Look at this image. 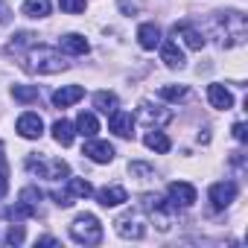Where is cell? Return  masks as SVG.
Segmentation results:
<instances>
[{"mask_svg":"<svg viewBox=\"0 0 248 248\" xmlns=\"http://www.w3.org/2000/svg\"><path fill=\"white\" fill-rule=\"evenodd\" d=\"M9 190V181H6V164H3V155H0V199L6 196Z\"/></svg>","mask_w":248,"mask_h":248,"instance_id":"d6a6232c","label":"cell"},{"mask_svg":"<svg viewBox=\"0 0 248 248\" xmlns=\"http://www.w3.org/2000/svg\"><path fill=\"white\" fill-rule=\"evenodd\" d=\"M38 245H59V242L53 236H44V239H38Z\"/></svg>","mask_w":248,"mask_h":248,"instance_id":"8d00e7d4","label":"cell"},{"mask_svg":"<svg viewBox=\"0 0 248 248\" xmlns=\"http://www.w3.org/2000/svg\"><path fill=\"white\" fill-rule=\"evenodd\" d=\"M114 225H117V233H120L123 239H140V236L146 233L143 219H140L138 213H123Z\"/></svg>","mask_w":248,"mask_h":248,"instance_id":"52a82bcc","label":"cell"},{"mask_svg":"<svg viewBox=\"0 0 248 248\" xmlns=\"http://www.w3.org/2000/svg\"><path fill=\"white\" fill-rule=\"evenodd\" d=\"M82 96H85V88H82V85H67V88H62V91L53 93V105H56V108H67V105L79 102Z\"/></svg>","mask_w":248,"mask_h":248,"instance_id":"7c38bea8","label":"cell"},{"mask_svg":"<svg viewBox=\"0 0 248 248\" xmlns=\"http://www.w3.org/2000/svg\"><path fill=\"white\" fill-rule=\"evenodd\" d=\"M70 236H73V242H79V245H99V242H102V225H99V219H96L93 213H82V216L73 219Z\"/></svg>","mask_w":248,"mask_h":248,"instance_id":"3957f363","label":"cell"},{"mask_svg":"<svg viewBox=\"0 0 248 248\" xmlns=\"http://www.w3.org/2000/svg\"><path fill=\"white\" fill-rule=\"evenodd\" d=\"M93 108L102 114H111V111H117V96L111 91H99V93H93Z\"/></svg>","mask_w":248,"mask_h":248,"instance_id":"cb8c5ba5","label":"cell"},{"mask_svg":"<svg viewBox=\"0 0 248 248\" xmlns=\"http://www.w3.org/2000/svg\"><path fill=\"white\" fill-rule=\"evenodd\" d=\"M24 67L30 70V73H41V76H50V73H62V70H67V62H64V56L59 53V50H53V47H30L27 53H24Z\"/></svg>","mask_w":248,"mask_h":248,"instance_id":"6da1fadb","label":"cell"},{"mask_svg":"<svg viewBox=\"0 0 248 248\" xmlns=\"http://www.w3.org/2000/svg\"><path fill=\"white\" fill-rule=\"evenodd\" d=\"M233 199H236V184L233 181H219V184L210 187V204L216 210H225Z\"/></svg>","mask_w":248,"mask_h":248,"instance_id":"8fae6325","label":"cell"},{"mask_svg":"<svg viewBox=\"0 0 248 248\" xmlns=\"http://www.w3.org/2000/svg\"><path fill=\"white\" fill-rule=\"evenodd\" d=\"M120 6H123V12H126V15H132V12L138 9V6L132 3V0H120Z\"/></svg>","mask_w":248,"mask_h":248,"instance_id":"e575fe53","label":"cell"},{"mask_svg":"<svg viewBox=\"0 0 248 248\" xmlns=\"http://www.w3.org/2000/svg\"><path fill=\"white\" fill-rule=\"evenodd\" d=\"M53 138H56L59 146H70L73 138H76V129L70 126L67 120H56V123H53Z\"/></svg>","mask_w":248,"mask_h":248,"instance_id":"d6986e66","label":"cell"},{"mask_svg":"<svg viewBox=\"0 0 248 248\" xmlns=\"http://www.w3.org/2000/svg\"><path fill=\"white\" fill-rule=\"evenodd\" d=\"M12 96H15L18 102H35V99H38V88H35V85H15V88H12Z\"/></svg>","mask_w":248,"mask_h":248,"instance_id":"4316f807","label":"cell"},{"mask_svg":"<svg viewBox=\"0 0 248 248\" xmlns=\"http://www.w3.org/2000/svg\"><path fill=\"white\" fill-rule=\"evenodd\" d=\"M24 15L27 18H47L50 15V0H24Z\"/></svg>","mask_w":248,"mask_h":248,"instance_id":"603a6c76","label":"cell"},{"mask_svg":"<svg viewBox=\"0 0 248 248\" xmlns=\"http://www.w3.org/2000/svg\"><path fill=\"white\" fill-rule=\"evenodd\" d=\"M146 146H149L152 152H161V155H167V152L172 149V143H170V138H167L164 132H158V129L146 135Z\"/></svg>","mask_w":248,"mask_h":248,"instance_id":"7402d4cb","label":"cell"},{"mask_svg":"<svg viewBox=\"0 0 248 248\" xmlns=\"http://www.w3.org/2000/svg\"><path fill=\"white\" fill-rule=\"evenodd\" d=\"M172 32H175V35H181V38H184V44H187L190 50H202V47H204V35H202L199 30L187 27V24H178V27H172Z\"/></svg>","mask_w":248,"mask_h":248,"instance_id":"ac0fdd59","label":"cell"},{"mask_svg":"<svg viewBox=\"0 0 248 248\" xmlns=\"http://www.w3.org/2000/svg\"><path fill=\"white\" fill-rule=\"evenodd\" d=\"M161 96L170 99V102H181V99L187 96V88H184V85H164V88H161Z\"/></svg>","mask_w":248,"mask_h":248,"instance_id":"83f0119b","label":"cell"},{"mask_svg":"<svg viewBox=\"0 0 248 248\" xmlns=\"http://www.w3.org/2000/svg\"><path fill=\"white\" fill-rule=\"evenodd\" d=\"M21 202L38 210V204H41V190H38V187H24V190H21Z\"/></svg>","mask_w":248,"mask_h":248,"instance_id":"f1b7e54d","label":"cell"},{"mask_svg":"<svg viewBox=\"0 0 248 248\" xmlns=\"http://www.w3.org/2000/svg\"><path fill=\"white\" fill-rule=\"evenodd\" d=\"M59 6L67 12V15H79V12H85V0H59Z\"/></svg>","mask_w":248,"mask_h":248,"instance_id":"f546056e","label":"cell"},{"mask_svg":"<svg viewBox=\"0 0 248 248\" xmlns=\"http://www.w3.org/2000/svg\"><path fill=\"white\" fill-rule=\"evenodd\" d=\"M108 129H111L117 138H132V135H135V132H132V129H135V117H132L129 111H120V108H117V111L108 114Z\"/></svg>","mask_w":248,"mask_h":248,"instance_id":"ba28073f","label":"cell"},{"mask_svg":"<svg viewBox=\"0 0 248 248\" xmlns=\"http://www.w3.org/2000/svg\"><path fill=\"white\" fill-rule=\"evenodd\" d=\"M146 210H149V216H152V222L161 228V231H170V225H172V213L178 210L170 199H161V196H149L146 199Z\"/></svg>","mask_w":248,"mask_h":248,"instance_id":"277c9868","label":"cell"},{"mask_svg":"<svg viewBox=\"0 0 248 248\" xmlns=\"http://www.w3.org/2000/svg\"><path fill=\"white\" fill-rule=\"evenodd\" d=\"M96 132H99V120H96L91 111H82V114L76 117V135H82V138H96Z\"/></svg>","mask_w":248,"mask_h":248,"instance_id":"2e32d148","label":"cell"},{"mask_svg":"<svg viewBox=\"0 0 248 248\" xmlns=\"http://www.w3.org/2000/svg\"><path fill=\"white\" fill-rule=\"evenodd\" d=\"M3 216H6V219H12V222H24V219H30V216H38V210H35V207H30V204H24V202H18L15 207H6V210H3Z\"/></svg>","mask_w":248,"mask_h":248,"instance_id":"d4e9b609","label":"cell"},{"mask_svg":"<svg viewBox=\"0 0 248 248\" xmlns=\"http://www.w3.org/2000/svg\"><path fill=\"white\" fill-rule=\"evenodd\" d=\"M67 193L76 196V199H88L93 193V187L85 181V178H67Z\"/></svg>","mask_w":248,"mask_h":248,"instance_id":"484cf974","label":"cell"},{"mask_svg":"<svg viewBox=\"0 0 248 248\" xmlns=\"http://www.w3.org/2000/svg\"><path fill=\"white\" fill-rule=\"evenodd\" d=\"M138 44H140L143 50H155V47L161 44V30H158L155 24H143V27L138 30Z\"/></svg>","mask_w":248,"mask_h":248,"instance_id":"e0dca14e","label":"cell"},{"mask_svg":"<svg viewBox=\"0 0 248 248\" xmlns=\"http://www.w3.org/2000/svg\"><path fill=\"white\" fill-rule=\"evenodd\" d=\"M129 170H132V175H143V178H155V170H152V167H146V164H132Z\"/></svg>","mask_w":248,"mask_h":248,"instance_id":"1f68e13d","label":"cell"},{"mask_svg":"<svg viewBox=\"0 0 248 248\" xmlns=\"http://www.w3.org/2000/svg\"><path fill=\"white\" fill-rule=\"evenodd\" d=\"M216 27H219V41L222 47H236L245 41V15L242 12H219L216 15Z\"/></svg>","mask_w":248,"mask_h":248,"instance_id":"7a4b0ae2","label":"cell"},{"mask_svg":"<svg viewBox=\"0 0 248 248\" xmlns=\"http://www.w3.org/2000/svg\"><path fill=\"white\" fill-rule=\"evenodd\" d=\"M82 155H88L93 164H111V161H114V146H111L108 140H93V138H88Z\"/></svg>","mask_w":248,"mask_h":248,"instance_id":"30bf717a","label":"cell"},{"mask_svg":"<svg viewBox=\"0 0 248 248\" xmlns=\"http://www.w3.org/2000/svg\"><path fill=\"white\" fill-rule=\"evenodd\" d=\"M41 132H44V120H41L35 111H27V114L18 117V135H21V138L35 140V138H41Z\"/></svg>","mask_w":248,"mask_h":248,"instance_id":"9c48e42d","label":"cell"},{"mask_svg":"<svg viewBox=\"0 0 248 248\" xmlns=\"http://www.w3.org/2000/svg\"><path fill=\"white\" fill-rule=\"evenodd\" d=\"M170 117H172V111H167V108H164V111H155L149 102L140 105V120L146 123V126H152V123H155V126H161V123H167Z\"/></svg>","mask_w":248,"mask_h":248,"instance_id":"44dd1931","label":"cell"},{"mask_svg":"<svg viewBox=\"0 0 248 248\" xmlns=\"http://www.w3.org/2000/svg\"><path fill=\"white\" fill-rule=\"evenodd\" d=\"M96 202L102 204V207H117V204H123V202H129V193L123 190V187H102L99 193H96Z\"/></svg>","mask_w":248,"mask_h":248,"instance_id":"5bb4252c","label":"cell"},{"mask_svg":"<svg viewBox=\"0 0 248 248\" xmlns=\"http://www.w3.org/2000/svg\"><path fill=\"white\" fill-rule=\"evenodd\" d=\"M0 24H9V9L0 3Z\"/></svg>","mask_w":248,"mask_h":248,"instance_id":"d590c367","label":"cell"},{"mask_svg":"<svg viewBox=\"0 0 248 248\" xmlns=\"http://www.w3.org/2000/svg\"><path fill=\"white\" fill-rule=\"evenodd\" d=\"M167 199L175 204V207H193L196 204V187L187 184V181H172L167 187Z\"/></svg>","mask_w":248,"mask_h":248,"instance_id":"8992f818","label":"cell"},{"mask_svg":"<svg viewBox=\"0 0 248 248\" xmlns=\"http://www.w3.org/2000/svg\"><path fill=\"white\" fill-rule=\"evenodd\" d=\"M62 50H67V53H73V56H85V53L91 50V44L85 41V35L70 32V35H64V38H62Z\"/></svg>","mask_w":248,"mask_h":248,"instance_id":"ffe728a7","label":"cell"},{"mask_svg":"<svg viewBox=\"0 0 248 248\" xmlns=\"http://www.w3.org/2000/svg\"><path fill=\"white\" fill-rule=\"evenodd\" d=\"M27 170L38 172L41 178H50V181H59V178H64L70 172L64 161H38V158H27Z\"/></svg>","mask_w":248,"mask_h":248,"instance_id":"5b68a950","label":"cell"},{"mask_svg":"<svg viewBox=\"0 0 248 248\" xmlns=\"http://www.w3.org/2000/svg\"><path fill=\"white\" fill-rule=\"evenodd\" d=\"M207 99H210V105L219 108V111L233 108V96H231V91H228L225 85H207Z\"/></svg>","mask_w":248,"mask_h":248,"instance_id":"4fadbf2b","label":"cell"},{"mask_svg":"<svg viewBox=\"0 0 248 248\" xmlns=\"http://www.w3.org/2000/svg\"><path fill=\"white\" fill-rule=\"evenodd\" d=\"M233 138H236L239 143H245V140H248V132H245V123H236V126H233Z\"/></svg>","mask_w":248,"mask_h":248,"instance_id":"836d02e7","label":"cell"},{"mask_svg":"<svg viewBox=\"0 0 248 248\" xmlns=\"http://www.w3.org/2000/svg\"><path fill=\"white\" fill-rule=\"evenodd\" d=\"M161 62H164L167 67H172V70L184 67V53L178 50L175 41H164V44H161Z\"/></svg>","mask_w":248,"mask_h":248,"instance_id":"9a60e30c","label":"cell"},{"mask_svg":"<svg viewBox=\"0 0 248 248\" xmlns=\"http://www.w3.org/2000/svg\"><path fill=\"white\" fill-rule=\"evenodd\" d=\"M6 242H9V245H21V242H24V225L15 222V225L9 228V233H6Z\"/></svg>","mask_w":248,"mask_h":248,"instance_id":"4dcf8cb0","label":"cell"}]
</instances>
